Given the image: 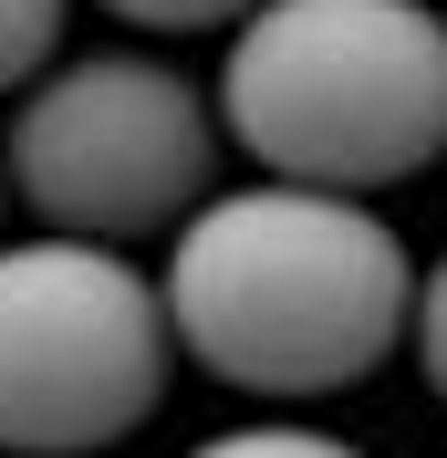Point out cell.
Wrapping results in <instances>:
<instances>
[{"label": "cell", "instance_id": "cell-1", "mask_svg": "<svg viewBox=\"0 0 447 458\" xmlns=\"http://www.w3.org/2000/svg\"><path fill=\"white\" fill-rule=\"evenodd\" d=\"M177 354L260 406L343 396L417 334V260L385 219L343 188L250 177L177 219L156 271Z\"/></svg>", "mask_w": 447, "mask_h": 458}, {"label": "cell", "instance_id": "cell-2", "mask_svg": "<svg viewBox=\"0 0 447 458\" xmlns=\"http://www.w3.org/2000/svg\"><path fill=\"white\" fill-rule=\"evenodd\" d=\"M219 136L260 177L395 188L447 157V11L426 0H260L219 53Z\"/></svg>", "mask_w": 447, "mask_h": 458}, {"label": "cell", "instance_id": "cell-3", "mask_svg": "<svg viewBox=\"0 0 447 458\" xmlns=\"http://www.w3.org/2000/svg\"><path fill=\"white\" fill-rule=\"evenodd\" d=\"M167 292L114 240L31 229L0 240V448L94 458L136 437L167 396Z\"/></svg>", "mask_w": 447, "mask_h": 458}, {"label": "cell", "instance_id": "cell-4", "mask_svg": "<svg viewBox=\"0 0 447 458\" xmlns=\"http://www.w3.org/2000/svg\"><path fill=\"white\" fill-rule=\"evenodd\" d=\"M219 94H198L156 53H63L11 114L0 177L42 229L73 240H146L177 229L219 177Z\"/></svg>", "mask_w": 447, "mask_h": 458}, {"label": "cell", "instance_id": "cell-5", "mask_svg": "<svg viewBox=\"0 0 447 458\" xmlns=\"http://www.w3.org/2000/svg\"><path fill=\"white\" fill-rule=\"evenodd\" d=\"M188 458H364V448H354V437H333V428H302V417H250V428L198 437Z\"/></svg>", "mask_w": 447, "mask_h": 458}, {"label": "cell", "instance_id": "cell-6", "mask_svg": "<svg viewBox=\"0 0 447 458\" xmlns=\"http://www.w3.org/2000/svg\"><path fill=\"white\" fill-rule=\"evenodd\" d=\"M63 11H73V0H0V94L53 73V53H63Z\"/></svg>", "mask_w": 447, "mask_h": 458}, {"label": "cell", "instance_id": "cell-7", "mask_svg": "<svg viewBox=\"0 0 447 458\" xmlns=\"http://www.w3.org/2000/svg\"><path fill=\"white\" fill-rule=\"evenodd\" d=\"M94 11H114V21H136V31H240L260 11V0H94Z\"/></svg>", "mask_w": 447, "mask_h": 458}, {"label": "cell", "instance_id": "cell-8", "mask_svg": "<svg viewBox=\"0 0 447 458\" xmlns=\"http://www.w3.org/2000/svg\"><path fill=\"white\" fill-rule=\"evenodd\" d=\"M417 365H426V386L447 396V260L417 282Z\"/></svg>", "mask_w": 447, "mask_h": 458}]
</instances>
